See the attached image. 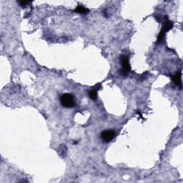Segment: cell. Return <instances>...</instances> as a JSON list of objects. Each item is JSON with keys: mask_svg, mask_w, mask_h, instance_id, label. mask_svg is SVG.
Returning a JSON list of instances; mask_svg holds the SVG:
<instances>
[{"mask_svg": "<svg viewBox=\"0 0 183 183\" xmlns=\"http://www.w3.org/2000/svg\"><path fill=\"white\" fill-rule=\"evenodd\" d=\"M61 105L64 107H73L75 106V97L71 94H64L60 97Z\"/></svg>", "mask_w": 183, "mask_h": 183, "instance_id": "obj_1", "label": "cell"}, {"mask_svg": "<svg viewBox=\"0 0 183 183\" xmlns=\"http://www.w3.org/2000/svg\"><path fill=\"white\" fill-rule=\"evenodd\" d=\"M121 64L122 69H121L120 74L122 76H127L130 71V65L127 57H121Z\"/></svg>", "mask_w": 183, "mask_h": 183, "instance_id": "obj_2", "label": "cell"}, {"mask_svg": "<svg viewBox=\"0 0 183 183\" xmlns=\"http://www.w3.org/2000/svg\"><path fill=\"white\" fill-rule=\"evenodd\" d=\"M115 137V132L114 130H107L102 131L101 133V137L105 142H110L114 139Z\"/></svg>", "mask_w": 183, "mask_h": 183, "instance_id": "obj_3", "label": "cell"}, {"mask_svg": "<svg viewBox=\"0 0 183 183\" xmlns=\"http://www.w3.org/2000/svg\"><path fill=\"white\" fill-rule=\"evenodd\" d=\"M181 77H182V72H177L174 76L172 77V80L174 82V83L177 86L179 87L180 88H182V80H181Z\"/></svg>", "mask_w": 183, "mask_h": 183, "instance_id": "obj_4", "label": "cell"}, {"mask_svg": "<svg viewBox=\"0 0 183 183\" xmlns=\"http://www.w3.org/2000/svg\"><path fill=\"white\" fill-rule=\"evenodd\" d=\"M75 12L77 13L81 14V15H85V14H87L89 12V9L82 5V4H78L76 9H75Z\"/></svg>", "mask_w": 183, "mask_h": 183, "instance_id": "obj_5", "label": "cell"}, {"mask_svg": "<svg viewBox=\"0 0 183 183\" xmlns=\"http://www.w3.org/2000/svg\"><path fill=\"white\" fill-rule=\"evenodd\" d=\"M173 27V23L171 21H169V20H168V21H166L165 23H164L163 27H162V30L164 31L165 33H166V32H168V31H170V29H172V28Z\"/></svg>", "mask_w": 183, "mask_h": 183, "instance_id": "obj_6", "label": "cell"}, {"mask_svg": "<svg viewBox=\"0 0 183 183\" xmlns=\"http://www.w3.org/2000/svg\"><path fill=\"white\" fill-rule=\"evenodd\" d=\"M98 87H96L88 92V95H89V98L92 99V100H96L97 98V91H98Z\"/></svg>", "mask_w": 183, "mask_h": 183, "instance_id": "obj_7", "label": "cell"}, {"mask_svg": "<svg viewBox=\"0 0 183 183\" xmlns=\"http://www.w3.org/2000/svg\"><path fill=\"white\" fill-rule=\"evenodd\" d=\"M31 1H19V3L20 4V5L22 6V7H24V6L26 5H28V4H29V3H31Z\"/></svg>", "mask_w": 183, "mask_h": 183, "instance_id": "obj_8", "label": "cell"}]
</instances>
